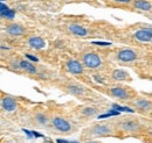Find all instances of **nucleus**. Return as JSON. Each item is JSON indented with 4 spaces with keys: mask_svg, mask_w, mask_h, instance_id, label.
<instances>
[{
    "mask_svg": "<svg viewBox=\"0 0 152 143\" xmlns=\"http://www.w3.org/2000/svg\"><path fill=\"white\" fill-rule=\"evenodd\" d=\"M134 37L140 42H151L152 40V30L150 28L139 29L134 33Z\"/></svg>",
    "mask_w": 152,
    "mask_h": 143,
    "instance_id": "obj_4",
    "label": "nucleus"
},
{
    "mask_svg": "<svg viewBox=\"0 0 152 143\" xmlns=\"http://www.w3.org/2000/svg\"><path fill=\"white\" fill-rule=\"evenodd\" d=\"M35 119H37V121H38L39 124H41V125H47V118H46V115H43V114H38V115L35 116Z\"/></svg>",
    "mask_w": 152,
    "mask_h": 143,
    "instance_id": "obj_20",
    "label": "nucleus"
},
{
    "mask_svg": "<svg viewBox=\"0 0 152 143\" xmlns=\"http://www.w3.org/2000/svg\"><path fill=\"white\" fill-rule=\"evenodd\" d=\"M68 91L74 95H82L84 93V89L82 86H78V85H69Z\"/></svg>",
    "mask_w": 152,
    "mask_h": 143,
    "instance_id": "obj_18",
    "label": "nucleus"
},
{
    "mask_svg": "<svg viewBox=\"0 0 152 143\" xmlns=\"http://www.w3.org/2000/svg\"><path fill=\"white\" fill-rule=\"evenodd\" d=\"M117 58L121 62L131 63V62H134L137 59V54L133 50H131V49H124V50H122V51L118 53Z\"/></svg>",
    "mask_w": 152,
    "mask_h": 143,
    "instance_id": "obj_3",
    "label": "nucleus"
},
{
    "mask_svg": "<svg viewBox=\"0 0 152 143\" xmlns=\"http://www.w3.org/2000/svg\"><path fill=\"white\" fill-rule=\"evenodd\" d=\"M134 105L142 110H149L151 108V103L146 99H138L134 101Z\"/></svg>",
    "mask_w": 152,
    "mask_h": 143,
    "instance_id": "obj_16",
    "label": "nucleus"
},
{
    "mask_svg": "<svg viewBox=\"0 0 152 143\" xmlns=\"http://www.w3.org/2000/svg\"><path fill=\"white\" fill-rule=\"evenodd\" d=\"M91 133L95 136H105L111 133V128L107 125H96L91 128Z\"/></svg>",
    "mask_w": 152,
    "mask_h": 143,
    "instance_id": "obj_7",
    "label": "nucleus"
},
{
    "mask_svg": "<svg viewBox=\"0 0 152 143\" xmlns=\"http://www.w3.org/2000/svg\"><path fill=\"white\" fill-rule=\"evenodd\" d=\"M67 69H68V71L74 73V74H81L84 71L83 65L76 59H69L67 62Z\"/></svg>",
    "mask_w": 152,
    "mask_h": 143,
    "instance_id": "obj_6",
    "label": "nucleus"
},
{
    "mask_svg": "<svg viewBox=\"0 0 152 143\" xmlns=\"http://www.w3.org/2000/svg\"><path fill=\"white\" fill-rule=\"evenodd\" d=\"M7 33L11 34V35L19 36L25 33V28L21 25H19V23H11L7 27Z\"/></svg>",
    "mask_w": 152,
    "mask_h": 143,
    "instance_id": "obj_10",
    "label": "nucleus"
},
{
    "mask_svg": "<svg viewBox=\"0 0 152 143\" xmlns=\"http://www.w3.org/2000/svg\"><path fill=\"white\" fill-rule=\"evenodd\" d=\"M28 43H29V46L32 47V48H34V49H43L45 47H46V42H45V40L43 38H41V37H39V36H34V37H31L29 40H28Z\"/></svg>",
    "mask_w": 152,
    "mask_h": 143,
    "instance_id": "obj_11",
    "label": "nucleus"
},
{
    "mask_svg": "<svg viewBox=\"0 0 152 143\" xmlns=\"http://www.w3.org/2000/svg\"><path fill=\"white\" fill-rule=\"evenodd\" d=\"M113 109H115V110H123V112H130V113H132V109H131V108L121 107V106H117V105H114V106H113Z\"/></svg>",
    "mask_w": 152,
    "mask_h": 143,
    "instance_id": "obj_21",
    "label": "nucleus"
},
{
    "mask_svg": "<svg viewBox=\"0 0 152 143\" xmlns=\"http://www.w3.org/2000/svg\"><path fill=\"white\" fill-rule=\"evenodd\" d=\"M94 44H96V46H110L109 42H94Z\"/></svg>",
    "mask_w": 152,
    "mask_h": 143,
    "instance_id": "obj_23",
    "label": "nucleus"
},
{
    "mask_svg": "<svg viewBox=\"0 0 152 143\" xmlns=\"http://www.w3.org/2000/svg\"><path fill=\"white\" fill-rule=\"evenodd\" d=\"M0 15L1 17H6V18H13L14 17V12L11 11L5 4L0 2Z\"/></svg>",
    "mask_w": 152,
    "mask_h": 143,
    "instance_id": "obj_17",
    "label": "nucleus"
},
{
    "mask_svg": "<svg viewBox=\"0 0 152 143\" xmlns=\"http://www.w3.org/2000/svg\"><path fill=\"white\" fill-rule=\"evenodd\" d=\"M26 57H27V58H29V59H31V61H33V62H38V61H39L38 57H35V56H33V55L27 54V55H26Z\"/></svg>",
    "mask_w": 152,
    "mask_h": 143,
    "instance_id": "obj_22",
    "label": "nucleus"
},
{
    "mask_svg": "<svg viewBox=\"0 0 152 143\" xmlns=\"http://www.w3.org/2000/svg\"><path fill=\"white\" fill-rule=\"evenodd\" d=\"M53 127L58 130V131H62V133H68L70 129H72V125L63 118H60V116H56L54 118L53 120Z\"/></svg>",
    "mask_w": 152,
    "mask_h": 143,
    "instance_id": "obj_2",
    "label": "nucleus"
},
{
    "mask_svg": "<svg viewBox=\"0 0 152 143\" xmlns=\"http://www.w3.org/2000/svg\"><path fill=\"white\" fill-rule=\"evenodd\" d=\"M88 143H98V142H88Z\"/></svg>",
    "mask_w": 152,
    "mask_h": 143,
    "instance_id": "obj_26",
    "label": "nucleus"
},
{
    "mask_svg": "<svg viewBox=\"0 0 152 143\" xmlns=\"http://www.w3.org/2000/svg\"><path fill=\"white\" fill-rule=\"evenodd\" d=\"M69 30H70L74 35H77V36L88 35V30H87L84 27L80 26V25H72V26H69Z\"/></svg>",
    "mask_w": 152,
    "mask_h": 143,
    "instance_id": "obj_12",
    "label": "nucleus"
},
{
    "mask_svg": "<svg viewBox=\"0 0 152 143\" xmlns=\"http://www.w3.org/2000/svg\"><path fill=\"white\" fill-rule=\"evenodd\" d=\"M115 2H123V4H130L132 0H114Z\"/></svg>",
    "mask_w": 152,
    "mask_h": 143,
    "instance_id": "obj_24",
    "label": "nucleus"
},
{
    "mask_svg": "<svg viewBox=\"0 0 152 143\" xmlns=\"http://www.w3.org/2000/svg\"><path fill=\"white\" fill-rule=\"evenodd\" d=\"M17 103L13 98H10V97H5L2 100H1V107L4 108L5 110L7 112H12L17 108Z\"/></svg>",
    "mask_w": 152,
    "mask_h": 143,
    "instance_id": "obj_8",
    "label": "nucleus"
},
{
    "mask_svg": "<svg viewBox=\"0 0 152 143\" xmlns=\"http://www.w3.org/2000/svg\"><path fill=\"white\" fill-rule=\"evenodd\" d=\"M82 113L84 114V115H95L96 113H97V109L94 107H87V108H84L83 110H82Z\"/></svg>",
    "mask_w": 152,
    "mask_h": 143,
    "instance_id": "obj_19",
    "label": "nucleus"
},
{
    "mask_svg": "<svg viewBox=\"0 0 152 143\" xmlns=\"http://www.w3.org/2000/svg\"><path fill=\"white\" fill-rule=\"evenodd\" d=\"M56 142L57 143H70V142H68V141H66V140H57Z\"/></svg>",
    "mask_w": 152,
    "mask_h": 143,
    "instance_id": "obj_25",
    "label": "nucleus"
},
{
    "mask_svg": "<svg viewBox=\"0 0 152 143\" xmlns=\"http://www.w3.org/2000/svg\"><path fill=\"white\" fill-rule=\"evenodd\" d=\"M110 93L114 95L115 98H118V99H122V100H126L129 99V93L128 91L123 87H113L110 90Z\"/></svg>",
    "mask_w": 152,
    "mask_h": 143,
    "instance_id": "obj_9",
    "label": "nucleus"
},
{
    "mask_svg": "<svg viewBox=\"0 0 152 143\" xmlns=\"http://www.w3.org/2000/svg\"><path fill=\"white\" fill-rule=\"evenodd\" d=\"M113 78H114L115 80H126V79H129V74H128V72H125L124 70L116 69L113 72Z\"/></svg>",
    "mask_w": 152,
    "mask_h": 143,
    "instance_id": "obj_15",
    "label": "nucleus"
},
{
    "mask_svg": "<svg viewBox=\"0 0 152 143\" xmlns=\"http://www.w3.org/2000/svg\"><path fill=\"white\" fill-rule=\"evenodd\" d=\"M19 66L20 69H22V70H25V71L29 72V73H38V70H37V68L32 64V63H29L28 61H20L19 62Z\"/></svg>",
    "mask_w": 152,
    "mask_h": 143,
    "instance_id": "obj_13",
    "label": "nucleus"
},
{
    "mask_svg": "<svg viewBox=\"0 0 152 143\" xmlns=\"http://www.w3.org/2000/svg\"><path fill=\"white\" fill-rule=\"evenodd\" d=\"M134 7L142 11H150L151 9V2L148 0H136L133 2Z\"/></svg>",
    "mask_w": 152,
    "mask_h": 143,
    "instance_id": "obj_14",
    "label": "nucleus"
},
{
    "mask_svg": "<svg viewBox=\"0 0 152 143\" xmlns=\"http://www.w3.org/2000/svg\"><path fill=\"white\" fill-rule=\"evenodd\" d=\"M83 63L89 69H96V68L101 66L102 58L95 53H87L83 56Z\"/></svg>",
    "mask_w": 152,
    "mask_h": 143,
    "instance_id": "obj_1",
    "label": "nucleus"
},
{
    "mask_svg": "<svg viewBox=\"0 0 152 143\" xmlns=\"http://www.w3.org/2000/svg\"><path fill=\"white\" fill-rule=\"evenodd\" d=\"M121 127L124 131L134 133L139 129V122L136 120H132V119H128V120H124L123 122H121Z\"/></svg>",
    "mask_w": 152,
    "mask_h": 143,
    "instance_id": "obj_5",
    "label": "nucleus"
}]
</instances>
